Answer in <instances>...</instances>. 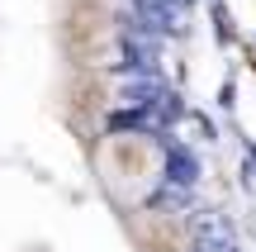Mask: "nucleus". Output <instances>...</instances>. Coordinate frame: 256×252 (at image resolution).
I'll return each mask as SVG.
<instances>
[{"mask_svg":"<svg viewBox=\"0 0 256 252\" xmlns=\"http://www.w3.org/2000/svg\"><path fill=\"white\" fill-rule=\"evenodd\" d=\"M66 38H72V53L86 57V62H104L114 48V34H110V19L100 15V10H76L72 19H66Z\"/></svg>","mask_w":256,"mask_h":252,"instance_id":"1","label":"nucleus"}]
</instances>
